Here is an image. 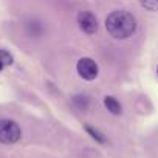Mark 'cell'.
<instances>
[{"mask_svg": "<svg viewBox=\"0 0 158 158\" xmlns=\"http://www.w3.org/2000/svg\"><path fill=\"white\" fill-rule=\"evenodd\" d=\"M104 106H106V109L110 112V113H113V115H119L121 113V104L113 98V96H106L104 98Z\"/></svg>", "mask_w": 158, "mask_h": 158, "instance_id": "5", "label": "cell"}, {"mask_svg": "<svg viewBox=\"0 0 158 158\" xmlns=\"http://www.w3.org/2000/svg\"><path fill=\"white\" fill-rule=\"evenodd\" d=\"M139 3L147 11H158V0H139Z\"/></svg>", "mask_w": 158, "mask_h": 158, "instance_id": "7", "label": "cell"}, {"mask_svg": "<svg viewBox=\"0 0 158 158\" xmlns=\"http://www.w3.org/2000/svg\"><path fill=\"white\" fill-rule=\"evenodd\" d=\"M27 30H28L30 34L34 36V37H37V36H40V34L44 33V27H42L40 23H37V22H31V23H28V25H27Z\"/></svg>", "mask_w": 158, "mask_h": 158, "instance_id": "6", "label": "cell"}, {"mask_svg": "<svg viewBox=\"0 0 158 158\" xmlns=\"http://www.w3.org/2000/svg\"><path fill=\"white\" fill-rule=\"evenodd\" d=\"M156 74H158V67H156Z\"/></svg>", "mask_w": 158, "mask_h": 158, "instance_id": "11", "label": "cell"}, {"mask_svg": "<svg viewBox=\"0 0 158 158\" xmlns=\"http://www.w3.org/2000/svg\"><path fill=\"white\" fill-rule=\"evenodd\" d=\"M106 28L109 34L115 39H127L136 30V22L133 16L127 11H113L106 19Z\"/></svg>", "mask_w": 158, "mask_h": 158, "instance_id": "1", "label": "cell"}, {"mask_svg": "<svg viewBox=\"0 0 158 158\" xmlns=\"http://www.w3.org/2000/svg\"><path fill=\"white\" fill-rule=\"evenodd\" d=\"M85 130H87V132H89V133L92 135V138H93V139H96L98 143H106V138H104V136H102V135H101V133H99L98 130H95L93 127L87 126V127H85Z\"/></svg>", "mask_w": 158, "mask_h": 158, "instance_id": "8", "label": "cell"}, {"mask_svg": "<svg viewBox=\"0 0 158 158\" xmlns=\"http://www.w3.org/2000/svg\"><path fill=\"white\" fill-rule=\"evenodd\" d=\"M77 25L85 34H95L98 31V20L90 11H81L77 14Z\"/></svg>", "mask_w": 158, "mask_h": 158, "instance_id": "4", "label": "cell"}, {"mask_svg": "<svg viewBox=\"0 0 158 158\" xmlns=\"http://www.w3.org/2000/svg\"><path fill=\"white\" fill-rule=\"evenodd\" d=\"M0 62H2L5 67L6 65H11L13 64V56L8 51H5V50H0Z\"/></svg>", "mask_w": 158, "mask_h": 158, "instance_id": "9", "label": "cell"}, {"mask_svg": "<svg viewBox=\"0 0 158 158\" xmlns=\"http://www.w3.org/2000/svg\"><path fill=\"white\" fill-rule=\"evenodd\" d=\"M76 71L82 79H85V81H93L98 76V65L93 59L82 57V59H79V62L76 65Z\"/></svg>", "mask_w": 158, "mask_h": 158, "instance_id": "3", "label": "cell"}, {"mask_svg": "<svg viewBox=\"0 0 158 158\" xmlns=\"http://www.w3.org/2000/svg\"><path fill=\"white\" fill-rule=\"evenodd\" d=\"M3 68H5V65H3V64H2V62H0V71H2V70H3Z\"/></svg>", "mask_w": 158, "mask_h": 158, "instance_id": "10", "label": "cell"}, {"mask_svg": "<svg viewBox=\"0 0 158 158\" xmlns=\"http://www.w3.org/2000/svg\"><path fill=\"white\" fill-rule=\"evenodd\" d=\"M20 127L11 119H0V143L14 144L20 139Z\"/></svg>", "mask_w": 158, "mask_h": 158, "instance_id": "2", "label": "cell"}]
</instances>
